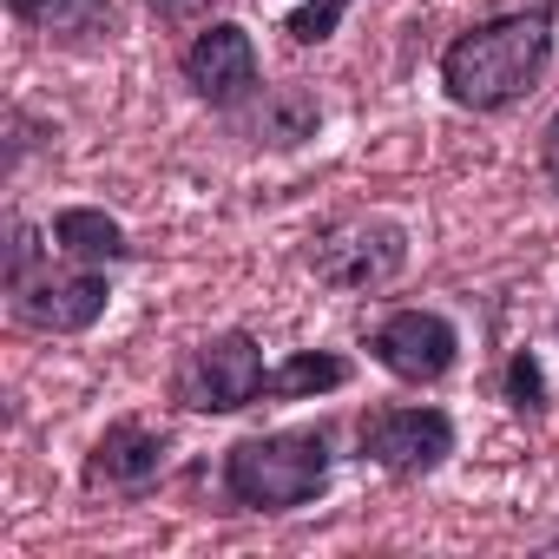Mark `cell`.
<instances>
[{"mask_svg": "<svg viewBox=\"0 0 559 559\" xmlns=\"http://www.w3.org/2000/svg\"><path fill=\"white\" fill-rule=\"evenodd\" d=\"M356 454L382 467L389 480H421L454 454V415L448 408H369L356 421Z\"/></svg>", "mask_w": 559, "mask_h": 559, "instance_id": "8992f818", "label": "cell"}, {"mask_svg": "<svg viewBox=\"0 0 559 559\" xmlns=\"http://www.w3.org/2000/svg\"><path fill=\"white\" fill-rule=\"evenodd\" d=\"M500 395H507V408L520 415V421H539L546 415V369H539V356L533 349H513L507 356V369H500Z\"/></svg>", "mask_w": 559, "mask_h": 559, "instance_id": "5bb4252c", "label": "cell"}, {"mask_svg": "<svg viewBox=\"0 0 559 559\" xmlns=\"http://www.w3.org/2000/svg\"><path fill=\"white\" fill-rule=\"evenodd\" d=\"M369 356L395 376V382H441L461 362V330L441 310H389L369 330Z\"/></svg>", "mask_w": 559, "mask_h": 559, "instance_id": "ba28073f", "label": "cell"}, {"mask_svg": "<svg viewBox=\"0 0 559 559\" xmlns=\"http://www.w3.org/2000/svg\"><path fill=\"white\" fill-rule=\"evenodd\" d=\"M304 263L317 270V284H330V290H343V297L382 290V284H395V276L408 270V230H402L395 217H382V211L343 217V224H330V230L310 237Z\"/></svg>", "mask_w": 559, "mask_h": 559, "instance_id": "5b68a950", "label": "cell"}, {"mask_svg": "<svg viewBox=\"0 0 559 559\" xmlns=\"http://www.w3.org/2000/svg\"><path fill=\"white\" fill-rule=\"evenodd\" d=\"M237 126H243V139L250 145H270V152H290V145H304V139H317V126H323V106H317V93L310 86H263L243 112H230Z\"/></svg>", "mask_w": 559, "mask_h": 559, "instance_id": "30bf717a", "label": "cell"}, {"mask_svg": "<svg viewBox=\"0 0 559 559\" xmlns=\"http://www.w3.org/2000/svg\"><path fill=\"white\" fill-rule=\"evenodd\" d=\"M165 461H171V441L158 428H145L139 415H119V421H106V435L86 454V487L93 493H152Z\"/></svg>", "mask_w": 559, "mask_h": 559, "instance_id": "9c48e42d", "label": "cell"}, {"mask_svg": "<svg viewBox=\"0 0 559 559\" xmlns=\"http://www.w3.org/2000/svg\"><path fill=\"white\" fill-rule=\"evenodd\" d=\"M53 250H67L73 263H126L132 237L99 204H67V211H53Z\"/></svg>", "mask_w": 559, "mask_h": 559, "instance_id": "7c38bea8", "label": "cell"}, {"mask_svg": "<svg viewBox=\"0 0 559 559\" xmlns=\"http://www.w3.org/2000/svg\"><path fill=\"white\" fill-rule=\"evenodd\" d=\"M539 171H546V185L559 191V112L539 126Z\"/></svg>", "mask_w": 559, "mask_h": 559, "instance_id": "e0dca14e", "label": "cell"}, {"mask_svg": "<svg viewBox=\"0 0 559 559\" xmlns=\"http://www.w3.org/2000/svg\"><path fill=\"white\" fill-rule=\"evenodd\" d=\"M552 14H559V0H533V8L487 14L467 34H454L441 47V93L461 112L520 106L552 67Z\"/></svg>", "mask_w": 559, "mask_h": 559, "instance_id": "6da1fadb", "label": "cell"}, {"mask_svg": "<svg viewBox=\"0 0 559 559\" xmlns=\"http://www.w3.org/2000/svg\"><path fill=\"white\" fill-rule=\"evenodd\" d=\"M145 8L158 14V21H171V27H185V21H204V14H217L224 0H145Z\"/></svg>", "mask_w": 559, "mask_h": 559, "instance_id": "2e32d148", "label": "cell"}, {"mask_svg": "<svg viewBox=\"0 0 559 559\" xmlns=\"http://www.w3.org/2000/svg\"><path fill=\"white\" fill-rule=\"evenodd\" d=\"M336 474V435L317 428H270V435H243L224 448V500L237 513H297L310 507Z\"/></svg>", "mask_w": 559, "mask_h": 559, "instance_id": "7a4b0ae2", "label": "cell"}, {"mask_svg": "<svg viewBox=\"0 0 559 559\" xmlns=\"http://www.w3.org/2000/svg\"><path fill=\"white\" fill-rule=\"evenodd\" d=\"M8 14L40 34V40H60V47H99L119 34V14L112 0H8Z\"/></svg>", "mask_w": 559, "mask_h": 559, "instance_id": "8fae6325", "label": "cell"}, {"mask_svg": "<svg viewBox=\"0 0 559 559\" xmlns=\"http://www.w3.org/2000/svg\"><path fill=\"white\" fill-rule=\"evenodd\" d=\"M356 8V0H304V8L284 21V34L297 40V47H317V40H330L336 34V21Z\"/></svg>", "mask_w": 559, "mask_h": 559, "instance_id": "9a60e30c", "label": "cell"}, {"mask_svg": "<svg viewBox=\"0 0 559 559\" xmlns=\"http://www.w3.org/2000/svg\"><path fill=\"white\" fill-rule=\"evenodd\" d=\"M178 73L191 86V99H204L211 112H243L257 93H263V73H257V40L230 21H211L185 53H178Z\"/></svg>", "mask_w": 559, "mask_h": 559, "instance_id": "52a82bcc", "label": "cell"}, {"mask_svg": "<svg viewBox=\"0 0 559 559\" xmlns=\"http://www.w3.org/2000/svg\"><path fill=\"white\" fill-rule=\"evenodd\" d=\"M263 382H270L263 343L250 330H217V336H204L178 356L171 402L185 415H237V408L263 402Z\"/></svg>", "mask_w": 559, "mask_h": 559, "instance_id": "277c9868", "label": "cell"}, {"mask_svg": "<svg viewBox=\"0 0 559 559\" xmlns=\"http://www.w3.org/2000/svg\"><path fill=\"white\" fill-rule=\"evenodd\" d=\"M112 304V284L99 276V263H80V270H53L40 257V237L27 217H8V317L21 330H40V336H80L106 317Z\"/></svg>", "mask_w": 559, "mask_h": 559, "instance_id": "3957f363", "label": "cell"}, {"mask_svg": "<svg viewBox=\"0 0 559 559\" xmlns=\"http://www.w3.org/2000/svg\"><path fill=\"white\" fill-rule=\"evenodd\" d=\"M349 356L336 349H297L290 362H276L270 382H263V402H317V395H336L349 389Z\"/></svg>", "mask_w": 559, "mask_h": 559, "instance_id": "4fadbf2b", "label": "cell"}]
</instances>
